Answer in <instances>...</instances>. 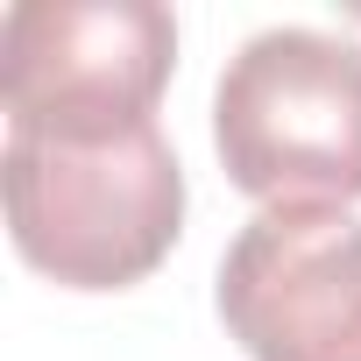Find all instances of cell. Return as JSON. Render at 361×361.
<instances>
[{
	"label": "cell",
	"instance_id": "obj_1",
	"mask_svg": "<svg viewBox=\"0 0 361 361\" xmlns=\"http://www.w3.org/2000/svg\"><path fill=\"white\" fill-rule=\"evenodd\" d=\"M8 234L64 290L142 283L185 227V163L156 121L99 135H15L0 149Z\"/></svg>",
	"mask_w": 361,
	"mask_h": 361
},
{
	"label": "cell",
	"instance_id": "obj_2",
	"mask_svg": "<svg viewBox=\"0 0 361 361\" xmlns=\"http://www.w3.org/2000/svg\"><path fill=\"white\" fill-rule=\"evenodd\" d=\"M213 149L262 206L361 199V43L333 29H262L213 85Z\"/></svg>",
	"mask_w": 361,
	"mask_h": 361
},
{
	"label": "cell",
	"instance_id": "obj_3",
	"mask_svg": "<svg viewBox=\"0 0 361 361\" xmlns=\"http://www.w3.org/2000/svg\"><path fill=\"white\" fill-rule=\"evenodd\" d=\"M177 15L156 0H22L0 22V106L15 135H99L156 121Z\"/></svg>",
	"mask_w": 361,
	"mask_h": 361
},
{
	"label": "cell",
	"instance_id": "obj_4",
	"mask_svg": "<svg viewBox=\"0 0 361 361\" xmlns=\"http://www.w3.org/2000/svg\"><path fill=\"white\" fill-rule=\"evenodd\" d=\"M213 298L248 361H361V220L262 206L227 241Z\"/></svg>",
	"mask_w": 361,
	"mask_h": 361
}]
</instances>
